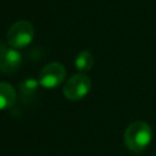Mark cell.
Wrapping results in <instances>:
<instances>
[{
  "instance_id": "52a82bcc",
  "label": "cell",
  "mask_w": 156,
  "mask_h": 156,
  "mask_svg": "<svg viewBox=\"0 0 156 156\" xmlns=\"http://www.w3.org/2000/svg\"><path fill=\"white\" fill-rule=\"evenodd\" d=\"M93 65H94V56L88 50H83L78 52V55L74 58V66L80 73H85L90 71Z\"/></svg>"
},
{
  "instance_id": "7a4b0ae2",
  "label": "cell",
  "mask_w": 156,
  "mask_h": 156,
  "mask_svg": "<svg viewBox=\"0 0 156 156\" xmlns=\"http://www.w3.org/2000/svg\"><path fill=\"white\" fill-rule=\"evenodd\" d=\"M34 38V27L28 21H17L7 30L6 41L13 49L28 46Z\"/></svg>"
},
{
  "instance_id": "277c9868",
  "label": "cell",
  "mask_w": 156,
  "mask_h": 156,
  "mask_svg": "<svg viewBox=\"0 0 156 156\" xmlns=\"http://www.w3.org/2000/svg\"><path fill=\"white\" fill-rule=\"evenodd\" d=\"M66 78V69L65 66L60 62H50L44 66L39 73V84L45 89H54L57 88L63 83Z\"/></svg>"
},
{
  "instance_id": "6da1fadb",
  "label": "cell",
  "mask_w": 156,
  "mask_h": 156,
  "mask_svg": "<svg viewBox=\"0 0 156 156\" xmlns=\"http://www.w3.org/2000/svg\"><path fill=\"white\" fill-rule=\"evenodd\" d=\"M152 140V129L150 124L144 121H135L130 123L124 132L126 146L135 152H143Z\"/></svg>"
},
{
  "instance_id": "5b68a950",
  "label": "cell",
  "mask_w": 156,
  "mask_h": 156,
  "mask_svg": "<svg viewBox=\"0 0 156 156\" xmlns=\"http://www.w3.org/2000/svg\"><path fill=\"white\" fill-rule=\"evenodd\" d=\"M22 63V55L17 49L9 44L0 43V71L4 73H13Z\"/></svg>"
},
{
  "instance_id": "3957f363",
  "label": "cell",
  "mask_w": 156,
  "mask_h": 156,
  "mask_svg": "<svg viewBox=\"0 0 156 156\" xmlns=\"http://www.w3.org/2000/svg\"><path fill=\"white\" fill-rule=\"evenodd\" d=\"M91 82L85 73H77L68 78L63 84V95L71 101H78L87 96Z\"/></svg>"
},
{
  "instance_id": "8992f818",
  "label": "cell",
  "mask_w": 156,
  "mask_h": 156,
  "mask_svg": "<svg viewBox=\"0 0 156 156\" xmlns=\"http://www.w3.org/2000/svg\"><path fill=\"white\" fill-rule=\"evenodd\" d=\"M15 101H16L15 88L9 83L0 82V111L12 107Z\"/></svg>"
},
{
  "instance_id": "ba28073f",
  "label": "cell",
  "mask_w": 156,
  "mask_h": 156,
  "mask_svg": "<svg viewBox=\"0 0 156 156\" xmlns=\"http://www.w3.org/2000/svg\"><path fill=\"white\" fill-rule=\"evenodd\" d=\"M38 85H40L39 82L34 80L33 78H27L26 80H23L21 83V91L23 94H26V95H30V94L37 91Z\"/></svg>"
}]
</instances>
